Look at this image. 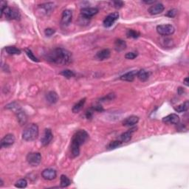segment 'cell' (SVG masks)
Instances as JSON below:
<instances>
[{"mask_svg": "<svg viewBox=\"0 0 189 189\" xmlns=\"http://www.w3.org/2000/svg\"><path fill=\"white\" fill-rule=\"evenodd\" d=\"M123 143L121 141V140H114V141H112L109 144L108 146V149H115L120 146Z\"/></svg>", "mask_w": 189, "mask_h": 189, "instance_id": "obj_30", "label": "cell"}, {"mask_svg": "<svg viewBox=\"0 0 189 189\" xmlns=\"http://www.w3.org/2000/svg\"><path fill=\"white\" fill-rule=\"evenodd\" d=\"M46 99H47V102L50 103H55L59 101V96H58L57 93L54 91L49 92L46 95Z\"/></svg>", "mask_w": 189, "mask_h": 189, "instance_id": "obj_20", "label": "cell"}, {"mask_svg": "<svg viewBox=\"0 0 189 189\" xmlns=\"http://www.w3.org/2000/svg\"><path fill=\"white\" fill-rule=\"evenodd\" d=\"M38 126L35 123H31L27 126L23 130L22 138L26 141H33L38 138Z\"/></svg>", "mask_w": 189, "mask_h": 189, "instance_id": "obj_3", "label": "cell"}, {"mask_svg": "<svg viewBox=\"0 0 189 189\" xmlns=\"http://www.w3.org/2000/svg\"><path fill=\"white\" fill-rule=\"evenodd\" d=\"M137 73H138V71H136V70L130 71V72L125 73L124 75L121 76V79L122 81H125L132 82L134 81V78L137 76Z\"/></svg>", "mask_w": 189, "mask_h": 189, "instance_id": "obj_18", "label": "cell"}, {"mask_svg": "<svg viewBox=\"0 0 189 189\" xmlns=\"http://www.w3.org/2000/svg\"><path fill=\"white\" fill-rule=\"evenodd\" d=\"M5 51L9 55H19L21 54V51L14 46H7L5 48Z\"/></svg>", "mask_w": 189, "mask_h": 189, "instance_id": "obj_25", "label": "cell"}, {"mask_svg": "<svg viewBox=\"0 0 189 189\" xmlns=\"http://www.w3.org/2000/svg\"><path fill=\"white\" fill-rule=\"evenodd\" d=\"M93 110H92V109H89V110L86 111V117L87 119H90L92 117V115H93Z\"/></svg>", "mask_w": 189, "mask_h": 189, "instance_id": "obj_38", "label": "cell"}, {"mask_svg": "<svg viewBox=\"0 0 189 189\" xmlns=\"http://www.w3.org/2000/svg\"><path fill=\"white\" fill-rule=\"evenodd\" d=\"M71 184V181L66 175L62 174L60 177V185L61 188H66Z\"/></svg>", "mask_w": 189, "mask_h": 189, "instance_id": "obj_26", "label": "cell"}, {"mask_svg": "<svg viewBox=\"0 0 189 189\" xmlns=\"http://www.w3.org/2000/svg\"><path fill=\"white\" fill-rule=\"evenodd\" d=\"M60 74L64 77H65L66 78H71L75 76L74 72L70 70V69H65V70H63Z\"/></svg>", "mask_w": 189, "mask_h": 189, "instance_id": "obj_29", "label": "cell"}, {"mask_svg": "<svg viewBox=\"0 0 189 189\" xmlns=\"http://www.w3.org/2000/svg\"><path fill=\"white\" fill-rule=\"evenodd\" d=\"M28 186V182L25 179H20L15 184V187L18 188H24Z\"/></svg>", "mask_w": 189, "mask_h": 189, "instance_id": "obj_28", "label": "cell"}, {"mask_svg": "<svg viewBox=\"0 0 189 189\" xmlns=\"http://www.w3.org/2000/svg\"><path fill=\"white\" fill-rule=\"evenodd\" d=\"M53 138V134L51 129H46L42 137L41 143L44 146L49 145Z\"/></svg>", "mask_w": 189, "mask_h": 189, "instance_id": "obj_8", "label": "cell"}, {"mask_svg": "<svg viewBox=\"0 0 189 189\" xmlns=\"http://www.w3.org/2000/svg\"><path fill=\"white\" fill-rule=\"evenodd\" d=\"M42 177L46 180H53L56 178V171L53 169H46L42 172Z\"/></svg>", "mask_w": 189, "mask_h": 189, "instance_id": "obj_12", "label": "cell"}, {"mask_svg": "<svg viewBox=\"0 0 189 189\" xmlns=\"http://www.w3.org/2000/svg\"><path fill=\"white\" fill-rule=\"evenodd\" d=\"M7 2L5 1L1 2V16H2L4 11H5V9L7 8Z\"/></svg>", "mask_w": 189, "mask_h": 189, "instance_id": "obj_37", "label": "cell"}, {"mask_svg": "<svg viewBox=\"0 0 189 189\" xmlns=\"http://www.w3.org/2000/svg\"><path fill=\"white\" fill-rule=\"evenodd\" d=\"M110 55L111 52L109 49H103L101 50V51L98 52L97 54H96V58H97L98 60L103 61L109 59L110 57Z\"/></svg>", "mask_w": 189, "mask_h": 189, "instance_id": "obj_17", "label": "cell"}, {"mask_svg": "<svg viewBox=\"0 0 189 189\" xmlns=\"http://www.w3.org/2000/svg\"><path fill=\"white\" fill-rule=\"evenodd\" d=\"M73 19V12L70 10H65L61 15V24L64 26H68Z\"/></svg>", "mask_w": 189, "mask_h": 189, "instance_id": "obj_10", "label": "cell"}, {"mask_svg": "<svg viewBox=\"0 0 189 189\" xmlns=\"http://www.w3.org/2000/svg\"><path fill=\"white\" fill-rule=\"evenodd\" d=\"M98 13L97 7H84L81 11V14L84 19H91Z\"/></svg>", "mask_w": 189, "mask_h": 189, "instance_id": "obj_7", "label": "cell"}, {"mask_svg": "<svg viewBox=\"0 0 189 189\" xmlns=\"http://www.w3.org/2000/svg\"><path fill=\"white\" fill-rule=\"evenodd\" d=\"M175 31L174 27L171 24H160L157 27V32L163 36H171Z\"/></svg>", "mask_w": 189, "mask_h": 189, "instance_id": "obj_5", "label": "cell"}, {"mask_svg": "<svg viewBox=\"0 0 189 189\" xmlns=\"http://www.w3.org/2000/svg\"><path fill=\"white\" fill-rule=\"evenodd\" d=\"M137 77H138L141 81H146L148 78H149V73H148L147 71H146L145 69H140V70L138 71Z\"/></svg>", "mask_w": 189, "mask_h": 189, "instance_id": "obj_23", "label": "cell"}, {"mask_svg": "<svg viewBox=\"0 0 189 189\" xmlns=\"http://www.w3.org/2000/svg\"><path fill=\"white\" fill-rule=\"evenodd\" d=\"M16 116L17 120H18L19 123H20L21 125L25 124L27 121H28V116H27L26 113L24 112L22 109H18V111L16 112Z\"/></svg>", "mask_w": 189, "mask_h": 189, "instance_id": "obj_19", "label": "cell"}, {"mask_svg": "<svg viewBox=\"0 0 189 189\" xmlns=\"http://www.w3.org/2000/svg\"><path fill=\"white\" fill-rule=\"evenodd\" d=\"M92 110L93 111H97V112H101L103 111V107H101V106L100 105H98V106H94V107H93L92 108Z\"/></svg>", "mask_w": 189, "mask_h": 189, "instance_id": "obj_39", "label": "cell"}, {"mask_svg": "<svg viewBox=\"0 0 189 189\" xmlns=\"http://www.w3.org/2000/svg\"><path fill=\"white\" fill-rule=\"evenodd\" d=\"M182 92H184V90L182 87H179L178 89V94H182Z\"/></svg>", "mask_w": 189, "mask_h": 189, "instance_id": "obj_41", "label": "cell"}, {"mask_svg": "<svg viewBox=\"0 0 189 189\" xmlns=\"http://www.w3.org/2000/svg\"><path fill=\"white\" fill-rule=\"evenodd\" d=\"M55 30L53 28H47L45 30H44V34H45V36L50 37V36H53V35L55 33Z\"/></svg>", "mask_w": 189, "mask_h": 189, "instance_id": "obj_35", "label": "cell"}, {"mask_svg": "<svg viewBox=\"0 0 189 189\" xmlns=\"http://www.w3.org/2000/svg\"><path fill=\"white\" fill-rule=\"evenodd\" d=\"M53 3H44V4H42V5H41V7H42V8H44V10H45L46 12H48V11H52V9H53Z\"/></svg>", "mask_w": 189, "mask_h": 189, "instance_id": "obj_32", "label": "cell"}, {"mask_svg": "<svg viewBox=\"0 0 189 189\" xmlns=\"http://www.w3.org/2000/svg\"><path fill=\"white\" fill-rule=\"evenodd\" d=\"M126 48V43L123 41V40L118 38V39H117L116 41L115 42V49L116 51L121 52L124 51Z\"/></svg>", "mask_w": 189, "mask_h": 189, "instance_id": "obj_21", "label": "cell"}, {"mask_svg": "<svg viewBox=\"0 0 189 189\" xmlns=\"http://www.w3.org/2000/svg\"><path fill=\"white\" fill-rule=\"evenodd\" d=\"M27 161L31 166H38L42 162V155L39 152H30L27 155Z\"/></svg>", "mask_w": 189, "mask_h": 189, "instance_id": "obj_4", "label": "cell"}, {"mask_svg": "<svg viewBox=\"0 0 189 189\" xmlns=\"http://www.w3.org/2000/svg\"><path fill=\"white\" fill-rule=\"evenodd\" d=\"M119 18L118 13H112L109 14L108 16L104 19L103 20V26L105 28H110L112 26V24L115 23V21Z\"/></svg>", "mask_w": 189, "mask_h": 189, "instance_id": "obj_9", "label": "cell"}, {"mask_svg": "<svg viewBox=\"0 0 189 189\" xmlns=\"http://www.w3.org/2000/svg\"><path fill=\"white\" fill-rule=\"evenodd\" d=\"M46 59L50 62L59 65H67L72 63L73 55L64 48L58 47L51 50L46 55Z\"/></svg>", "mask_w": 189, "mask_h": 189, "instance_id": "obj_1", "label": "cell"}, {"mask_svg": "<svg viewBox=\"0 0 189 189\" xmlns=\"http://www.w3.org/2000/svg\"><path fill=\"white\" fill-rule=\"evenodd\" d=\"M143 2L146 3V4H148V5H150V4H154L156 2V1H155V0H152V1H146V0H143Z\"/></svg>", "mask_w": 189, "mask_h": 189, "instance_id": "obj_40", "label": "cell"}, {"mask_svg": "<svg viewBox=\"0 0 189 189\" xmlns=\"http://www.w3.org/2000/svg\"><path fill=\"white\" fill-rule=\"evenodd\" d=\"M15 137L12 134H7L1 140V147L7 148L10 147L14 143Z\"/></svg>", "mask_w": 189, "mask_h": 189, "instance_id": "obj_11", "label": "cell"}, {"mask_svg": "<svg viewBox=\"0 0 189 189\" xmlns=\"http://www.w3.org/2000/svg\"><path fill=\"white\" fill-rule=\"evenodd\" d=\"M138 56V54L136 53H134V52H130V53H127L126 55H125V58L126 59H129V60H133L135 58Z\"/></svg>", "mask_w": 189, "mask_h": 189, "instance_id": "obj_33", "label": "cell"}, {"mask_svg": "<svg viewBox=\"0 0 189 189\" xmlns=\"http://www.w3.org/2000/svg\"><path fill=\"white\" fill-rule=\"evenodd\" d=\"M188 107H189V103L188 101H187L186 102H184L183 103H181L180 105L177 106V107H175L174 109V110L177 112H186L188 109Z\"/></svg>", "mask_w": 189, "mask_h": 189, "instance_id": "obj_24", "label": "cell"}, {"mask_svg": "<svg viewBox=\"0 0 189 189\" xmlns=\"http://www.w3.org/2000/svg\"><path fill=\"white\" fill-rule=\"evenodd\" d=\"M112 4L114 5V7H115V8H121V7H122L123 6V5H124L123 2H121V1H115V2H113Z\"/></svg>", "mask_w": 189, "mask_h": 189, "instance_id": "obj_36", "label": "cell"}, {"mask_svg": "<svg viewBox=\"0 0 189 189\" xmlns=\"http://www.w3.org/2000/svg\"><path fill=\"white\" fill-rule=\"evenodd\" d=\"M89 139V134L85 130H78L73 136L71 141V155L73 157H77L80 154V147Z\"/></svg>", "mask_w": 189, "mask_h": 189, "instance_id": "obj_2", "label": "cell"}, {"mask_svg": "<svg viewBox=\"0 0 189 189\" xmlns=\"http://www.w3.org/2000/svg\"><path fill=\"white\" fill-rule=\"evenodd\" d=\"M5 17L8 20H13V19H20V13H19L18 10L15 8H11V7H7L5 11H4Z\"/></svg>", "mask_w": 189, "mask_h": 189, "instance_id": "obj_6", "label": "cell"}, {"mask_svg": "<svg viewBox=\"0 0 189 189\" xmlns=\"http://www.w3.org/2000/svg\"><path fill=\"white\" fill-rule=\"evenodd\" d=\"M139 121V117L135 115H131L128 117H126L124 121H123V125L124 126H132L134 125L137 124Z\"/></svg>", "mask_w": 189, "mask_h": 189, "instance_id": "obj_15", "label": "cell"}, {"mask_svg": "<svg viewBox=\"0 0 189 189\" xmlns=\"http://www.w3.org/2000/svg\"><path fill=\"white\" fill-rule=\"evenodd\" d=\"M163 122L165 124L177 125L180 123V117L177 114H171L163 117Z\"/></svg>", "mask_w": 189, "mask_h": 189, "instance_id": "obj_13", "label": "cell"}, {"mask_svg": "<svg viewBox=\"0 0 189 189\" xmlns=\"http://www.w3.org/2000/svg\"><path fill=\"white\" fill-rule=\"evenodd\" d=\"M177 13V11L176 9H171L168 11V13L165 14V16L169 17V18H174Z\"/></svg>", "mask_w": 189, "mask_h": 189, "instance_id": "obj_34", "label": "cell"}, {"mask_svg": "<svg viewBox=\"0 0 189 189\" xmlns=\"http://www.w3.org/2000/svg\"><path fill=\"white\" fill-rule=\"evenodd\" d=\"M86 102V98H83V99H81L80 101H79L78 103L75 104L74 106H73L72 111L73 113H78L80 112L81 109H83V107L84 106V103H85Z\"/></svg>", "mask_w": 189, "mask_h": 189, "instance_id": "obj_22", "label": "cell"}, {"mask_svg": "<svg viewBox=\"0 0 189 189\" xmlns=\"http://www.w3.org/2000/svg\"><path fill=\"white\" fill-rule=\"evenodd\" d=\"M140 33L136 31V30H132V29H130V30H128L126 32V36L128 38H138L139 36H140Z\"/></svg>", "mask_w": 189, "mask_h": 189, "instance_id": "obj_27", "label": "cell"}, {"mask_svg": "<svg viewBox=\"0 0 189 189\" xmlns=\"http://www.w3.org/2000/svg\"><path fill=\"white\" fill-rule=\"evenodd\" d=\"M136 128H133L129 129V131H127V132L123 133L120 136V140L122 143H128L131 140V139H132V134L133 132L135 131Z\"/></svg>", "mask_w": 189, "mask_h": 189, "instance_id": "obj_16", "label": "cell"}, {"mask_svg": "<svg viewBox=\"0 0 189 189\" xmlns=\"http://www.w3.org/2000/svg\"><path fill=\"white\" fill-rule=\"evenodd\" d=\"M184 84L185 85H186L187 86H188V77H186V78L184 79Z\"/></svg>", "mask_w": 189, "mask_h": 189, "instance_id": "obj_42", "label": "cell"}, {"mask_svg": "<svg viewBox=\"0 0 189 189\" xmlns=\"http://www.w3.org/2000/svg\"><path fill=\"white\" fill-rule=\"evenodd\" d=\"M25 53L27 54V55H28V58L30 59H31L32 61H35V62H38V59L34 55V54L33 53V52L31 50L28 49V48H27L25 49Z\"/></svg>", "mask_w": 189, "mask_h": 189, "instance_id": "obj_31", "label": "cell"}, {"mask_svg": "<svg viewBox=\"0 0 189 189\" xmlns=\"http://www.w3.org/2000/svg\"><path fill=\"white\" fill-rule=\"evenodd\" d=\"M165 7L162 3H157L155 5H152L151 7L148 8V13L152 15H157L160 13H163Z\"/></svg>", "mask_w": 189, "mask_h": 189, "instance_id": "obj_14", "label": "cell"}]
</instances>
